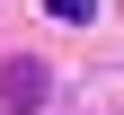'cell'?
I'll use <instances>...</instances> for the list:
<instances>
[{"mask_svg": "<svg viewBox=\"0 0 124 115\" xmlns=\"http://www.w3.org/2000/svg\"><path fill=\"white\" fill-rule=\"evenodd\" d=\"M44 18H62V27H89V18H98V0H44Z\"/></svg>", "mask_w": 124, "mask_h": 115, "instance_id": "cell-2", "label": "cell"}, {"mask_svg": "<svg viewBox=\"0 0 124 115\" xmlns=\"http://www.w3.org/2000/svg\"><path fill=\"white\" fill-rule=\"evenodd\" d=\"M44 97H53V71H44L36 53H18V62H0V106H18V115H36Z\"/></svg>", "mask_w": 124, "mask_h": 115, "instance_id": "cell-1", "label": "cell"}]
</instances>
